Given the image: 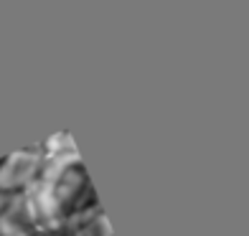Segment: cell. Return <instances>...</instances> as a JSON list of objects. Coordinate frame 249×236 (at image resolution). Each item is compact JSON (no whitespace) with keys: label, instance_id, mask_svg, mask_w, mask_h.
<instances>
[{"label":"cell","instance_id":"1","mask_svg":"<svg viewBox=\"0 0 249 236\" xmlns=\"http://www.w3.org/2000/svg\"><path fill=\"white\" fill-rule=\"evenodd\" d=\"M43 148H28V150H18L13 155H8L0 160V190L3 193H26V190L41 178L43 170Z\"/></svg>","mask_w":249,"mask_h":236},{"label":"cell","instance_id":"2","mask_svg":"<svg viewBox=\"0 0 249 236\" xmlns=\"http://www.w3.org/2000/svg\"><path fill=\"white\" fill-rule=\"evenodd\" d=\"M49 185L53 188V198H56V203H59L61 216H69V213H76V211H82V208L97 206L92 183H89V175H87L82 163L71 165L69 170L59 178V181L49 183Z\"/></svg>","mask_w":249,"mask_h":236},{"label":"cell","instance_id":"3","mask_svg":"<svg viewBox=\"0 0 249 236\" xmlns=\"http://www.w3.org/2000/svg\"><path fill=\"white\" fill-rule=\"evenodd\" d=\"M38 236H64L61 231H43V234H38Z\"/></svg>","mask_w":249,"mask_h":236}]
</instances>
